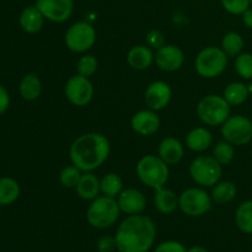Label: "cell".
Masks as SVG:
<instances>
[{
    "instance_id": "cell-2",
    "label": "cell",
    "mask_w": 252,
    "mask_h": 252,
    "mask_svg": "<svg viewBox=\"0 0 252 252\" xmlns=\"http://www.w3.org/2000/svg\"><path fill=\"white\" fill-rule=\"evenodd\" d=\"M110 150V142L105 135L100 133H86L74 140L69 155L73 165L81 171L91 172L107 160Z\"/></svg>"
},
{
    "instance_id": "cell-10",
    "label": "cell",
    "mask_w": 252,
    "mask_h": 252,
    "mask_svg": "<svg viewBox=\"0 0 252 252\" xmlns=\"http://www.w3.org/2000/svg\"><path fill=\"white\" fill-rule=\"evenodd\" d=\"M179 207L186 216L201 217L212 207V197L202 189H189L179 197Z\"/></svg>"
},
{
    "instance_id": "cell-15",
    "label": "cell",
    "mask_w": 252,
    "mask_h": 252,
    "mask_svg": "<svg viewBox=\"0 0 252 252\" xmlns=\"http://www.w3.org/2000/svg\"><path fill=\"white\" fill-rule=\"evenodd\" d=\"M130 125L134 132L140 135H153L160 128V118L153 110H143L132 117Z\"/></svg>"
},
{
    "instance_id": "cell-17",
    "label": "cell",
    "mask_w": 252,
    "mask_h": 252,
    "mask_svg": "<svg viewBox=\"0 0 252 252\" xmlns=\"http://www.w3.org/2000/svg\"><path fill=\"white\" fill-rule=\"evenodd\" d=\"M184 145L176 138H165L159 145V157L167 165H176L184 157Z\"/></svg>"
},
{
    "instance_id": "cell-37",
    "label": "cell",
    "mask_w": 252,
    "mask_h": 252,
    "mask_svg": "<svg viewBox=\"0 0 252 252\" xmlns=\"http://www.w3.org/2000/svg\"><path fill=\"white\" fill-rule=\"evenodd\" d=\"M116 248V240L111 236H102L97 241V249L100 252H111Z\"/></svg>"
},
{
    "instance_id": "cell-38",
    "label": "cell",
    "mask_w": 252,
    "mask_h": 252,
    "mask_svg": "<svg viewBox=\"0 0 252 252\" xmlns=\"http://www.w3.org/2000/svg\"><path fill=\"white\" fill-rule=\"evenodd\" d=\"M10 105V97H9V94H7L6 89L4 86L0 85V115L4 113L5 111L7 110Z\"/></svg>"
},
{
    "instance_id": "cell-29",
    "label": "cell",
    "mask_w": 252,
    "mask_h": 252,
    "mask_svg": "<svg viewBox=\"0 0 252 252\" xmlns=\"http://www.w3.org/2000/svg\"><path fill=\"white\" fill-rule=\"evenodd\" d=\"M244 47V39L238 32H229L221 39V49L229 57H238Z\"/></svg>"
},
{
    "instance_id": "cell-36",
    "label": "cell",
    "mask_w": 252,
    "mask_h": 252,
    "mask_svg": "<svg viewBox=\"0 0 252 252\" xmlns=\"http://www.w3.org/2000/svg\"><path fill=\"white\" fill-rule=\"evenodd\" d=\"M154 252H187L185 246L177 241H165L161 243Z\"/></svg>"
},
{
    "instance_id": "cell-33",
    "label": "cell",
    "mask_w": 252,
    "mask_h": 252,
    "mask_svg": "<svg viewBox=\"0 0 252 252\" xmlns=\"http://www.w3.org/2000/svg\"><path fill=\"white\" fill-rule=\"evenodd\" d=\"M235 69L241 78L252 79V54H239L235 61Z\"/></svg>"
},
{
    "instance_id": "cell-26",
    "label": "cell",
    "mask_w": 252,
    "mask_h": 252,
    "mask_svg": "<svg viewBox=\"0 0 252 252\" xmlns=\"http://www.w3.org/2000/svg\"><path fill=\"white\" fill-rule=\"evenodd\" d=\"M249 89L243 83H231L224 90V98L230 106H239L248 100Z\"/></svg>"
},
{
    "instance_id": "cell-32",
    "label": "cell",
    "mask_w": 252,
    "mask_h": 252,
    "mask_svg": "<svg viewBox=\"0 0 252 252\" xmlns=\"http://www.w3.org/2000/svg\"><path fill=\"white\" fill-rule=\"evenodd\" d=\"M76 70L79 75L85 76V78L93 76L97 70V59L93 54H85L79 59L76 64Z\"/></svg>"
},
{
    "instance_id": "cell-7",
    "label": "cell",
    "mask_w": 252,
    "mask_h": 252,
    "mask_svg": "<svg viewBox=\"0 0 252 252\" xmlns=\"http://www.w3.org/2000/svg\"><path fill=\"white\" fill-rule=\"evenodd\" d=\"M189 174L196 184L203 187H213L220 181L223 169L214 157L201 155L191 162Z\"/></svg>"
},
{
    "instance_id": "cell-31",
    "label": "cell",
    "mask_w": 252,
    "mask_h": 252,
    "mask_svg": "<svg viewBox=\"0 0 252 252\" xmlns=\"http://www.w3.org/2000/svg\"><path fill=\"white\" fill-rule=\"evenodd\" d=\"M214 159L219 162L220 165H228L233 161L234 157H235V150H234L233 144L224 140V142H219L216 145L213 150Z\"/></svg>"
},
{
    "instance_id": "cell-6",
    "label": "cell",
    "mask_w": 252,
    "mask_h": 252,
    "mask_svg": "<svg viewBox=\"0 0 252 252\" xmlns=\"http://www.w3.org/2000/svg\"><path fill=\"white\" fill-rule=\"evenodd\" d=\"M228 65V56L219 47H206L196 57V70L206 79L220 75Z\"/></svg>"
},
{
    "instance_id": "cell-8",
    "label": "cell",
    "mask_w": 252,
    "mask_h": 252,
    "mask_svg": "<svg viewBox=\"0 0 252 252\" xmlns=\"http://www.w3.org/2000/svg\"><path fill=\"white\" fill-rule=\"evenodd\" d=\"M220 132L230 144L245 145L252 139V122L245 116H231L221 125Z\"/></svg>"
},
{
    "instance_id": "cell-34",
    "label": "cell",
    "mask_w": 252,
    "mask_h": 252,
    "mask_svg": "<svg viewBox=\"0 0 252 252\" xmlns=\"http://www.w3.org/2000/svg\"><path fill=\"white\" fill-rule=\"evenodd\" d=\"M250 0H221V5L233 15L244 14L250 6Z\"/></svg>"
},
{
    "instance_id": "cell-3",
    "label": "cell",
    "mask_w": 252,
    "mask_h": 252,
    "mask_svg": "<svg viewBox=\"0 0 252 252\" xmlns=\"http://www.w3.org/2000/svg\"><path fill=\"white\" fill-rule=\"evenodd\" d=\"M169 166L157 155H145L137 165V175L140 181L150 189H159L169 180Z\"/></svg>"
},
{
    "instance_id": "cell-23",
    "label": "cell",
    "mask_w": 252,
    "mask_h": 252,
    "mask_svg": "<svg viewBox=\"0 0 252 252\" xmlns=\"http://www.w3.org/2000/svg\"><path fill=\"white\" fill-rule=\"evenodd\" d=\"M19 91L22 98H25L26 101L36 100L42 93L41 79L34 73L26 74L20 81Z\"/></svg>"
},
{
    "instance_id": "cell-11",
    "label": "cell",
    "mask_w": 252,
    "mask_h": 252,
    "mask_svg": "<svg viewBox=\"0 0 252 252\" xmlns=\"http://www.w3.org/2000/svg\"><path fill=\"white\" fill-rule=\"evenodd\" d=\"M64 93L70 103L75 106H86L94 96V86L89 78L75 75L66 81Z\"/></svg>"
},
{
    "instance_id": "cell-14",
    "label": "cell",
    "mask_w": 252,
    "mask_h": 252,
    "mask_svg": "<svg viewBox=\"0 0 252 252\" xmlns=\"http://www.w3.org/2000/svg\"><path fill=\"white\" fill-rule=\"evenodd\" d=\"M185 54L174 44H165L155 54V63L164 71H176L184 65Z\"/></svg>"
},
{
    "instance_id": "cell-39",
    "label": "cell",
    "mask_w": 252,
    "mask_h": 252,
    "mask_svg": "<svg viewBox=\"0 0 252 252\" xmlns=\"http://www.w3.org/2000/svg\"><path fill=\"white\" fill-rule=\"evenodd\" d=\"M243 20L244 24L249 27V29H252V9H248L243 14Z\"/></svg>"
},
{
    "instance_id": "cell-30",
    "label": "cell",
    "mask_w": 252,
    "mask_h": 252,
    "mask_svg": "<svg viewBox=\"0 0 252 252\" xmlns=\"http://www.w3.org/2000/svg\"><path fill=\"white\" fill-rule=\"evenodd\" d=\"M81 176H83V174H81V170L79 167H76L75 165H68L59 174V181L66 189H75L80 181Z\"/></svg>"
},
{
    "instance_id": "cell-18",
    "label": "cell",
    "mask_w": 252,
    "mask_h": 252,
    "mask_svg": "<svg viewBox=\"0 0 252 252\" xmlns=\"http://www.w3.org/2000/svg\"><path fill=\"white\" fill-rule=\"evenodd\" d=\"M155 56L153 54L150 47L134 46L129 49L127 54V62L135 70H144L148 69L154 62Z\"/></svg>"
},
{
    "instance_id": "cell-22",
    "label": "cell",
    "mask_w": 252,
    "mask_h": 252,
    "mask_svg": "<svg viewBox=\"0 0 252 252\" xmlns=\"http://www.w3.org/2000/svg\"><path fill=\"white\" fill-rule=\"evenodd\" d=\"M154 204L160 213L171 214L179 207V197L171 189L161 187L159 189H155Z\"/></svg>"
},
{
    "instance_id": "cell-4",
    "label": "cell",
    "mask_w": 252,
    "mask_h": 252,
    "mask_svg": "<svg viewBox=\"0 0 252 252\" xmlns=\"http://www.w3.org/2000/svg\"><path fill=\"white\" fill-rule=\"evenodd\" d=\"M118 202L112 197L102 196L93 199L88 208L86 219L89 224L96 229H105L113 225L120 217Z\"/></svg>"
},
{
    "instance_id": "cell-16",
    "label": "cell",
    "mask_w": 252,
    "mask_h": 252,
    "mask_svg": "<svg viewBox=\"0 0 252 252\" xmlns=\"http://www.w3.org/2000/svg\"><path fill=\"white\" fill-rule=\"evenodd\" d=\"M117 202L121 212H125L129 216L140 214L147 206L144 194L135 189H127L121 192Z\"/></svg>"
},
{
    "instance_id": "cell-41",
    "label": "cell",
    "mask_w": 252,
    "mask_h": 252,
    "mask_svg": "<svg viewBox=\"0 0 252 252\" xmlns=\"http://www.w3.org/2000/svg\"><path fill=\"white\" fill-rule=\"evenodd\" d=\"M250 1H251V2H252V0H250Z\"/></svg>"
},
{
    "instance_id": "cell-21",
    "label": "cell",
    "mask_w": 252,
    "mask_h": 252,
    "mask_svg": "<svg viewBox=\"0 0 252 252\" xmlns=\"http://www.w3.org/2000/svg\"><path fill=\"white\" fill-rule=\"evenodd\" d=\"M76 193L80 198L86 199V201H91V199L97 198L98 193L101 192L100 187V180L97 176L91 172H85L81 176L80 181H79L78 186L75 187Z\"/></svg>"
},
{
    "instance_id": "cell-20",
    "label": "cell",
    "mask_w": 252,
    "mask_h": 252,
    "mask_svg": "<svg viewBox=\"0 0 252 252\" xmlns=\"http://www.w3.org/2000/svg\"><path fill=\"white\" fill-rule=\"evenodd\" d=\"M213 143V135L207 128L197 127L186 137V145L192 152L201 153L208 149Z\"/></svg>"
},
{
    "instance_id": "cell-25",
    "label": "cell",
    "mask_w": 252,
    "mask_h": 252,
    "mask_svg": "<svg viewBox=\"0 0 252 252\" xmlns=\"http://www.w3.org/2000/svg\"><path fill=\"white\" fill-rule=\"evenodd\" d=\"M236 192V186L231 181H219L214 185L211 197L217 203H229L235 198Z\"/></svg>"
},
{
    "instance_id": "cell-28",
    "label": "cell",
    "mask_w": 252,
    "mask_h": 252,
    "mask_svg": "<svg viewBox=\"0 0 252 252\" xmlns=\"http://www.w3.org/2000/svg\"><path fill=\"white\" fill-rule=\"evenodd\" d=\"M238 228L246 234H252V201H245L239 206L235 213Z\"/></svg>"
},
{
    "instance_id": "cell-24",
    "label": "cell",
    "mask_w": 252,
    "mask_h": 252,
    "mask_svg": "<svg viewBox=\"0 0 252 252\" xmlns=\"http://www.w3.org/2000/svg\"><path fill=\"white\" fill-rule=\"evenodd\" d=\"M20 196V186L11 177L0 179V206L14 203Z\"/></svg>"
},
{
    "instance_id": "cell-13",
    "label": "cell",
    "mask_w": 252,
    "mask_h": 252,
    "mask_svg": "<svg viewBox=\"0 0 252 252\" xmlns=\"http://www.w3.org/2000/svg\"><path fill=\"white\" fill-rule=\"evenodd\" d=\"M172 91L167 83L161 80L150 84L145 91V103L153 111H160L169 105L171 100Z\"/></svg>"
},
{
    "instance_id": "cell-40",
    "label": "cell",
    "mask_w": 252,
    "mask_h": 252,
    "mask_svg": "<svg viewBox=\"0 0 252 252\" xmlns=\"http://www.w3.org/2000/svg\"><path fill=\"white\" fill-rule=\"evenodd\" d=\"M187 252H208V251H207L204 248H202V246H194V248L189 249Z\"/></svg>"
},
{
    "instance_id": "cell-5",
    "label": "cell",
    "mask_w": 252,
    "mask_h": 252,
    "mask_svg": "<svg viewBox=\"0 0 252 252\" xmlns=\"http://www.w3.org/2000/svg\"><path fill=\"white\" fill-rule=\"evenodd\" d=\"M199 120L207 126H220L230 117V105L219 95H207L197 106Z\"/></svg>"
},
{
    "instance_id": "cell-1",
    "label": "cell",
    "mask_w": 252,
    "mask_h": 252,
    "mask_svg": "<svg viewBox=\"0 0 252 252\" xmlns=\"http://www.w3.org/2000/svg\"><path fill=\"white\" fill-rule=\"evenodd\" d=\"M155 235V224L149 217L133 214L118 226L116 248L120 252H147L154 244Z\"/></svg>"
},
{
    "instance_id": "cell-35",
    "label": "cell",
    "mask_w": 252,
    "mask_h": 252,
    "mask_svg": "<svg viewBox=\"0 0 252 252\" xmlns=\"http://www.w3.org/2000/svg\"><path fill=\"white\" fill-rule=\"evenodd\" d=\"M147 43L150 48L159 49L165 46V36L159 30H152L147 34Z\"/></svg>"
},
{
    "instance_id": "cell-9",
    "label": "cell",
    "mask_w": 252,
    "mask_h": 252,
    "mask_svg": "<svg viewBox=\"0 0 252 252\" xmlns=\"http://www.w3.org/2000/svg\"><path fill=\"white\" fill-rule=\"evenodd\" d=\"M96 42V31L88 22H75L65 33V44L68 49L75 53L88 52Z\"/></svg>"
},
{
    "instance_id": "cell-19",
    "label": "cell",
    "mask_w": 252,
    "mask_h": 252,
    "mask_svg": "<svg viewBox=\"0 0 252 252\" xmlns=\"http://www.w3.org/2000/svg\"><path fill=\"white\" fill-rule=\"evenodd\" d=\"M43 19L44 16L37 9L36 5L27 6L22 10L21 15H20V26L27 33H37L43 27Z\"/></svg>"
},
{
    "instance_id": "cell-27",
    "label": "cell",
    "mask_w": 252,
    "mask_h": 252,
    "mask_svg": "<svg viewBox=\"0 0 252 252\" xmlns=\"http://www.w3.org/2000/svg\"><path fill=\"white\" fill-rule=\"evenodd\" d=\"M100 187L103 196L116 198V197L120 196L121 192L123 191L122 179H121L117 174L111 172V174L105 175V176L100 180Z\"/></svg>"
},
{
    "instance_id": "cell-12",
    "label": "cell",
    "mask_w": 252,
    "mask_h": 252,
    "mask_svg": "<svg viewBox=\"0 0 252 252\" xmlns=\"http://www.w3.org/2000/svg\"><path fill=\"white\" fill-rule=\"evenodd\" d=\"M36 7L44 19L52 22H64L71 16L74 9L73 0H36Z\"/></svg>"
}]
</instances>
